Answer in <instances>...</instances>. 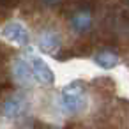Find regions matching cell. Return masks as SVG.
I'll list each match as a JSON object with an SVG mask.
<instances>
[{
    "label": "cell",
    "mask_w": 129,
    "mask_h": 129,
    "mask_svg": "<svg viewBox=\"0 0 129 129\" xmlns=\"http://www.w3.org/2000/svg\"><path fill=\"white\" fill-rule=\"evenodd\" d=\"M125 2H127V6H129V0H125Z\"/></svg>",
    "instance_id": "8fae6325"
},
{
    "label": "cell",
    "mask_w": 129,
    "mask_h": 129,
    "mask_svg": "<svg viewBox=\"0 0 129 129\" xmlns=\"http://www.w3.org/2000/svg\"><path fill=\"white\" fill-rule=\"evenodd\" d=\"M69 27L76 36H85L94 28V13L88 7L76 9L69 18Z\"/></svg>",
    "instance_id": "8992f818"
},
{
    "label": "cell",
    "mask_w": 129,
    "mask_h": 129,
    "mask_svg": "<svg viewBox=\"0 0 129 129\" xmlns=\"http://www.w3.org/2000/svg\"><path fill=\"white\" fill-rule=\"evenodd\" d=\"M39 2H41L43 6H46V7H58L64 0H39Z\"/></svg>",
    "instance_id": "9c48e42d"
},
{
    "label": "cell",
    "mask_w": 129,
    "mask_h": 129,
    "mask_svg": "<svg viewBox=\"0 0 129 129\" xmlns=\"http://www.w3.org/2000/svg\"><path fill=\"white\" fill-rule=\"evenodd\" d=\"M37 48L41 50V53L44 55H55L58 53V50L62 48V37L58 32L46 28L37 36Z\"/></svg>",
    "instance_id": "52a82bcc"
},
{
    "label": "cell",
    "mask_w": 129,
    "mask_h": 129,
    "mask_svg": "<svg viewBox=\"0 0 129 129\" xmlns=\"http://www.w3.org/2000/svg\"><path fill=\"white\" fill-rule=\"evenodd\" d=\"M32 66V71H34V76H36V81L41 83V85H53L55 83V73L51 71V67L39 57L36 55L30 48H28V53L25 55Z\"/></svg>",
    "instance_id": "5b68a950"
},
{
    "label": "cell",
    "mask_w": 129,
    "mask_h": 129,
    "mask_svg": "<svg viewBox=\"0 0 129 129\" xmlns=\"http://www.w3.org/2000/svg\"><path fill=\"white\" fill-rule=\"evenodd\" d=\"M94 64L104 71H110V69H115L118 64H120V58L115 51H110V50H103V51H97L94 57H92Z\"/></svg>",
    "instance_id": "ba28073f"
},
{
    "label": "cell",
    "mask_w": 129,
    "mask_h": 129,
    "mask_svg": "<svg viewBox=\"0 0 129 129\" xmlns=\"http://www.w3.org/2000/svg\"><path fill=\"white\" fill-rule=\"evenodd\" d=\"M48 129H60V127H55V125H53V127H48Z\"/></svg>",
    "instance_id": "30bf717a"
},
{
    "label": "cell",
    "mask_w": 129,
    "mask_h": 129,
    "mask_svg": "<svg viewBox=\"0 0 129 129\" xmlns=\"http://www.w3.org/2000/svg\"><path fill=\"white\" fill-rule=\"evenodd\" d=\"M28 97L25 92H14V94H9L2 104H0V115H2L4 120L7 122H20L27 117L28 113Z\"/></svg>",
    "instance_id": "7a4b0ae2"
},
{
    "label": "cell",
    "mask_w": 129,
    "mask_h": 129,
    "mask_svg": "<svg viewBox=\"0 0 129 129\" xmlns=\"http://www.w3.org/2000/svg\"><path fill=\"white\" fill-rule=\"evenodd\" d=\"M2 37L7 39L9 43H14L18 46H23V48H28L30 46V32L27 30V27L21 23V21H9L4 25L2 28Z\"/></svg>",
    "instance_id": "277c9868"
},
{
    "label": "cell",
    "mask_w": 129,
    "mask_h": 129,
    "mask_svg": "<svg viewBox=\"0 0 129 129\" xmlns=\"http://www.w3.org/2000/svg\"><path fill=\"white\" fill-rule=\"evenodd\" d=\"M88 103H90L88 95L78 81L66 85L58 92V97H57V108L60 110V113L69 115V117L83 115L88 110Z\"/></svg>",
    "instance_id": "6da1fadb"
},
{
    "label": "cell",
    "mask_w": 129,
    "mask_h": 129,
    "mask_svg": "<svg viewBox=\"0 0 129 129\" xmlns=\"http://www.w3.org/2000/svg\"><path fill=\"white\" fill-rule=\"evenodd\" d=\"M11 73H13L14 81L18 85L25 87V88H30V87H34L37 83L36 76H34V71H32V66H30V62H28L27 57H16L13 60Z\"/></svg>",
    "instance_id": "3957f363"
}]
</instances>
